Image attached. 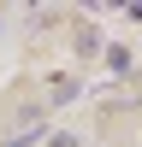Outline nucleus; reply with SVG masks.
Segmentation results:
<instances>
[{
	"instance_id": "f257e3e1",
	"label": "nucleus",
	"mask_w": 142,
	"mask_h": 147,
	"mask_svg": "<svg viewBox=\"0 0 142 147\" xmlns=\"http://www.w3.org/2000/svg\"><path fill=\"white\" fill-rule=\"evenodd\" d=\"M106 65H113L118 77H130V53H124V47H113V53H106Z\"/></svg>"
}]
</instances>
